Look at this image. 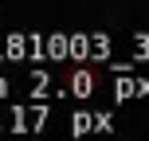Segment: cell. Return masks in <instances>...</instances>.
<instances>
[{"label": "cell", "mask_w": 149, "mask_h": 141, "mask_svg": "<svg viewBox=\"0 0 149 141\" xmlns=\"http://www.w3.org/2000/svg\"><path fill=\"white\" fill-rule=\"evenodd\" d=\"M134 63H149V31H134Z\"/></svg>", "instance_id": "cell-11"}, {"label": "cell", "mask_w": 149, "mask_h": 141, "mask_svg": "<svg viewBox=\"0 0 149 141\" xmlns=\"http://www.w3.org/2000/svg\"><path fill=\"white\" fill-rule=\"evenodd\" d=\"M47 59L71 63V31H47Z\"/></svg>", "instance_id": "cell-3"}, {"label": "cell", "mask_w": 149, "mask_h": 141, "mask_svg": "<svg viewBox=\"0 0 149 141\" xmlns=\"http://www.w3.org/2000/svg\"><path fill=\"white\" fill-rule=\"evenodd\" d=\"M71 63H90V31H71Z\"/></svg>", "instance_id": "cell-7"}, {"label": "cell", "mask_w": 149, "mask_h": 141, "mask_svg": "<svg viewBox=\"0 0 149 141\" xmlns=\"http://www.w3.org/2000/svg\"><path fill=\"white\" fill-rule=\"evenodd\" d=\"M55 86V78L47 71H28V94L31 98H43V90H51Z\"/></svg>", "instance_id": "cell-9"}, {"label": "cell", "mask_w": 149, "mask_h": 141, "mask_svg": "<svg viewBox=\"0 0 149 141\" xmlns=\"http://www.w3.org/2000/svg\"><path fill=\"white\" fill-rule=\"evenodd\" d=\"M0 63H8V59H4V31H0Z\"/></svg>", "instance_id": "cell-14"}, {"label": "cell", "mask_w": 149, "mask_h": 141, "mask_svg": "<svg viewBox=\"0 0 149 141\" xmlns=\"http://www.w3.org/2000/svg\"><path fill=\"white\" fill-rule=\"evenodd\" d=\"M86 133H98V114L74 110L71 114V137H86Z\"/></svg>", "instance_id": "cell-5"}, {"label": "cell", "mask_w": 149, "mask_h": 141, "mask_svg": "<svg viewBox=\"0 0 149 141\" xmlns=\"http://www.w3.org/2000/svg\"><path fill=\"white\" fill-rule=\"evenodd\" d=\"M110 51H114L110 35L106 31H90V59H110Z\"/></svg>", "instance_id": "cell-10"}, {"label": "cell", "mask_w": 149, "mask_h": 141, "mask_svg": "<svg viewBox=\"0 0 149 141\" xmlns=\"http://www.w3.org/2000/svg\"><path fill=\"white\" fill-rule=\"evenodd\" d=\"M4 59L8 63H24L28 59V31H8L4 35Z\"/></svg>", "instance_id": "cell-4"}, {"label": "cell", "mask_w": 149, "mask_h": 141, "mask_svg": "<svg viewBox=\"0 0 149 141\" xmlns=\"http://www.w3.org/2000/svg\"><path fill=\"white\" fill-rule=\"evenodd\" d=\"M47 59V31H28V63Z\"/></svg>", "instance_id": "cell-8"}, {"label": "cell", "mask_w": 149, "mask_h": 141, "mask_svg": "<svg viewBox=\"0 0 149 141\" xmlns=\"http://www.w3.org/2000/svg\"><path fill=\"white\" fill-rule=\"evenodd\" d=\"M67 94L71 98H90V94H94V74H90V71H74L71 82H67Z\"/></svg>", "instance_id": "cell-6"}, {"label": "cell", "mask_w": 149, "mask_h": 141, "mask_svg": "<svg viewBox=\"0 0 149 141\" xmlns=\"http://www.w3.org/2000/svg\"><path fill=\"white\" fill-rule=\"evenodd\" d=\"M98 114V133H110L114 129V114H106V110H94Z\"/></svg>", "instance_id": "cell-12"}, {"label": "cell", "mask_w": 149, "mask_h": 141, "mask_svg": "<svg viewBox=\"0 0 149 141\" xmlns=\"http://www.w3.org/2000/svg\"><path fill=\"white\" fill-rule=\"evenodd\" d=\"M114 98H118V102L149 98V78H137V74H122V78H114Z\"/></svg>", "instance_id": "cell-2"}, {"label": "cell", "mask_w": 149, "mask_h": 141, "mask_svg": "<svg viewBox=\"0 0 149 141\" xmlns=\"http://www.w3.org/2000/svg\"><path fill=\"white\" fill-rule=\"evenodd\" d=\"M8 90H12V82H8L4 74H0V98H8Z\"/></svg>", "instance_id": "cell-13"}, {"label": "cell", "mask_w": 149, "mask_h": 141, "mask_svg": "<svg viewBox=\"0 0 149 141\" xmlns=\"http://www.w3.org/2000/svg\"><path fill=\"white\" fill-rule=\"evenodd\" d=\"M51 118V106L36 102V106H8V129L12 133H36V129L47 126Z\"/></svg>", "instance_id": "cell-1"}]
</instances>
